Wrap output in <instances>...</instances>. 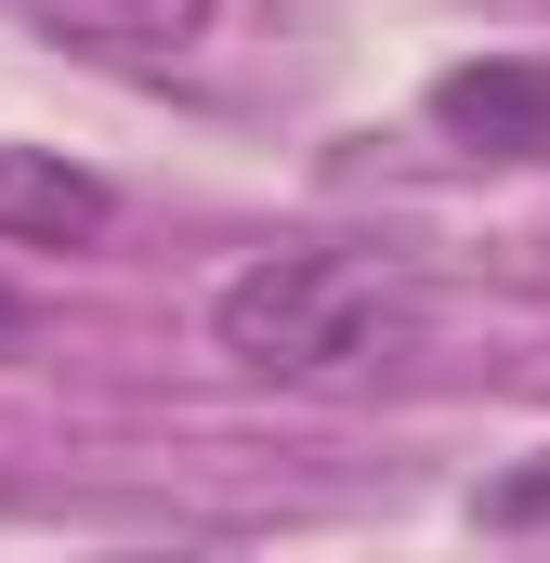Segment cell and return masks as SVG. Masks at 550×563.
I'll use <instances>...</instances> for the list:
<instances>
[{
  "mask_svg": "<svg viewBox=\"0 0 550 563\" xmlns=\"http://www.w3.org/2000/svg\"><path fill=\"white\" fill-rule=\"evenodd\" d=\"M407 288L381 276L367 250H263L210 288V341L223 367H250L275 394H354L407 354Z\"/></svg>",
  "mask_w": 550,
  "mask_h": 563,
  "instance_id": "cell-1",
  "label": "cell"
},
{
  "mask_svg": "<svg viewBox=\"0 0 550 563\" xmlns=\"http://www.w3.org/2000/svg\"><path fill=\"white\" fill-rule=\"evenodd\" d=\"M419 119H432L446 144H472V157H550V66H538V53H485V66H446Z\"/></svg>",
  "mask_w": 550,
  "mask_h": 563,
  "instance_id": "cell-2",
  "label": "cell"
},
{
  "mask_svg": "<svg viewBox=\"0 0 550 563\" xmlns=\"http://www.w3.org/2000/svg\"><path fill=\"white\" fill-rule=\"evenodd\" d=\"M119 223L106 170L53 157V144H0V250H92Z\"/></svg>",
  "mask_w": 550,
  "mask_h": 563,
  "instance_id": "cell-3",
  "label": "cell"
},
{
  "mask_svg": "<svg viewBox=\"0 0 550 563\" xmlns=\"http://www.w3.org/2000/svg\"><path fill=\"white\" fill-rule=\"evenodd\" d=\"M13 13L66 53H106V66H184L223 0H13Z\"/></svg>",
  "mask_w": 550,
  "mask_h": 563,
  "instance_id": "cell-4",
  "label": "cell"
},
{
  "mask_svg": "<svg viewBox=\"0 0 550 563\" xmlns=\"http://www.w3.org/2000/svg\"><path fill=\"white\" fill-rule=\"evenodd\" d=\"M472 511H485L498 538H538V525H550V459H525V472H498V485H485Z\"/></svg>",
  "mask_w": 550,
  "mask_h": 563,
  "instance_id": "cell-5",
  "label": "cell"
},
{
  "mask_svg": "<svg viewBox=\"0 0 550 563\" xmlns=\"http://www.w3.org/2000/svg\"><path fill=\"white\" fill-rule=\"evenodd\" d=\"M0 354H26V301L13 288H0Z\"/></svg>",
  "mask_w": 550,
  "mask_h": 563,
  "instance_id": "cell-6",
  "label": "cell"
}]
</instances>
